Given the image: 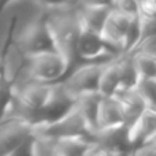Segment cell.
<instances>
[{
  "instance_id": "obj_1",
  "label": "cell",
  "mask_w": 156,
  "mask_h": 156,
  "mask_svg": "<svg viewBox=\"0 0 156 156\" xmlns=\"http://www.w3.org/2000/svg\"><path fill=\"white\" fill-rule=\"evenodd\" d=\"M45 18L49 29H51L56 49L67 59L71 70V67H74V65L78 62L76 45L81 27L76 10L67 11V12L52 14Z\"/></svg>"
},
{
  "instance_id": "obj_8",
  "label": "cell",
  "mask_w": 156,
  "mask_h": 156,
  "mask_svg": "<svg viewBox=\"0 0 156 156\" xmlns=\"http://www.w3.org/2000/svg\"><path fill=\"white\" fill-rule=\"evenodd\" d=\"M92 141L100 147L104 155H122L132 148L127 141V125L97 129L92 134Z\"/></svg>"
},
{
  "instance_id": "obj_15",
  "label": "cell",
  "mask_w": 156,
  "mask_h": 156,
  "mask_svg": "<svg viewBox=\"0 0 156 156\" xmlns=\"http://www.w3.org/2000/svg\"><path fill=\"white\" fill-rule=\"evenodd\" d=\"M116 66L119 73V89H133L136 88L140 74L134 65L133 56L130 54H121L116 56Z\"/></svg>"
},
{
  "instance_id": "obj_7",
  "label": "cell",
  "mask_w": 156,
  "mask_h": 156,
  "mask_svg": "<svg viewBox=\"0 0 156 156\" xmlns=\"http://www.w3.org/2000/svg\"><path fill=\"white\" fill-rule=\"evenodd\" d=\"M77 58L78 62H96V60H110L116 58L118 55L115 51L110 48L103 41L99 32L90 30L88 27H80L77 38Z\"/></svg>"
},
{
  "instance_id": "obj_17",
  "label": "cell",
  "mask_w": 156,
  "mask_h": 156,
  "mask_svg": "<svg viewBox=\"0 0 156 156\" xmlns=\"http://www.w3.org/2000/svg\"><path fill=\"white\" fill-rule=\"evenodd\" d=\"M125 33L126 32L114 22L111 15H108L104 25H103L101 29H100V36H101L103 41H104L112 51H115L116 54H122V51H123Z\"/></svg>"
},
{
  "instance_id": "obj_12",
  "label": "cell",
  "mask_w": 156,
  "mask_h": 156,
  "mask_svg": "<svg viewBox=\"0 0 156 156\" xmlns=\"http://www.w3.org/2000/svg\"><path fill=\"white\" fill-rule=\"evenodd\" d=\"M74 4H76L74 10L77 12L81 26L100 33V29H101L105 19L108 18V15L111 12V7H108V5L83 4V3L78 2H76Z\"/></svg>"
},
{
  "instance_id": "obj_13",
  "label": "cell",
  "mask_w": 156,
  "mask_h": 156,
  "mask_svg": "<svg viewBox=\"0 0 156 156\" xmlns=\"http://www.w3.org/2000/svg\"><path fill=\"white\" fill-rule=\"evenodd\" d=\"M92 144V138L86 136L54 138L52 156H81L85 155Z\"/></svg>"
},
{
  "instance_id": "obj_6",
  "label": "cell",
  "mask_w": 156,
  "mask_h": 156,
  "mask_svg": "<svg viewBox=\"0 0 156 156\" xmlns=\"http://www.w3.org/2000/svg\"><path fill=\"white\" fill-rule=\"evenodd\" d=\"M32 136V123L25 118L8 115L0 121V156H12Z\"/></svg>"
},
{
  "instance_id": "obj_25",
  "label": "cell",
  "mask_w": 156,
  "mask_h": 156,
  "mask_svg": "<svg viewBox=\"0 0 156 156\" xmlns=\"http://www.w3.org/2000/svg\"><path fill=\"white\" fill-rule=\"evenodd\" d=\"M34 3L44 7H49V8H56V7H65L69 4H74L77 0H33Z\"/></svg>"
},
{
  "instance_id": "obj_16",
  "label": "cell",
  "mask_w": 156,
  "mask_h": 156,
  "mask_svg": "<svg viewBox=\"0 0 156 156\" xmlns=\"http://www.w3.org/2000/svg\"><path fill=\"white\" fill-rule=\"evenodd\" d=\"M115 59L116 58L108 60L100 74L97 92L101 96H114L115 92L119 89V73Z\"/></svg>"
},
{
  "instance_id": "obj_9",
  "label": "cell",
  "mask_w": 156,
  "mask_h": 156,
  "mask_svg": "<svg viewBox=\"0 0 156 156\" xmlns=\"http://www.w3.org/2000/svg\"><path fill=\"white\" fill-rule=\"evenodd\" d=\"M156 130V110L155 108H145L141 112V115L127 125V141H129L130 147L136 148V147L141 145L145 141L148 136H151Z\"/></svg>"
},
{
  "instance_id": "obj_18",
  "label": "cell",
  "mask_w": 156,
  "mask_h": 156,
  "mask_svg": "<svg viewBox=\"0 0 156 156\" xmlns=\"http://www.w3.org/2000/svg\"><path fill=\"white\" fill-rule=\"evenodd\" d=\"M14 82L7 78V73L0 77V121L8 115L11 104L14 101L15 90Z\"/></svg>"
},
{
  "instance_id": "obj_20",
  "label": "cell",
  "mask_w": 156,
  "mask_h": 156,
  "mask_svg": "<svg viewBox=\"0 0 156 156\" xmlns=\"http://www.w3.org/2000/svg\"><path fill=\"white\" fill-rule=\"evenodd\" d=\"M141 78H155L156 80V58L143 54H130Z\"/></svg>"
},
{
  "instance_id": "obj_2",
  "label": "cell",
  "mask_w": 156,
  "mask_h": 156,
  "mask_svg": "<svg viewBox=\"0 0 156 156\" xmlns=\"http://www.w3.org/2000/svg\"><path fill=\"white\" fill-rule=\"evenodd\" d=\"M32 134L52 138V140L60 137H70V136H86L92 138L85 118L76 104L71 110H69L55 121L33 123Z\"/></svg>"
},
{
  "instance_id": "obj_3",
  "label": "cell",
  "mask_w": 156,
  "mask_h": 156,
  "mask_svg": "<svg viewBox=\"0 0 156 156\" xmlns=\"http://www.w3.org/2000/svg\"><path fill=\"white\" fill-rule=\"evenodd\" d=\"M27 76L32 80L54 83L63 80L70 71L69 62L59 51H47L26 56Z\"/></svg>"
},
{
  "instance_id": "obj_14",
  "label": "cell",
  "mask_w": 156,
  "mask_h": 156,
  "mask_svg": "<svg viewBox=\"0 0 156 156\" xmlns=\"http://www.w3.org/2000/svg\"><path fill=\"white\" fill-rule=\"evenodd\" d=\"M100 97H101V94L99 92H89V93L81 94L76 99V105L81 111L82 116L85 118L90 136L97 130L96 114H97V105H99Z\"/></svg>"
},
{
  "instance_id": "obj_22",
  "label": "cell",
  "mask_w": 156,
  "mask_h": 156,
  "mask_svg": "<svg viewBox=\"0 0 156 156\" xmlns=\"http://www.w3.org/2000/svg\"><path fill=\"white\" fill-rule=\"evenodd\" d=\"M127 54H143L156 58V34H151L141 38Z\"/></svg>"
},
{
  "instance_id": "obj_21",
  "label": "cell",
  "mask_w": 156,
  "mask_h": 156,
  "mask_svg": "<svg viewBox=\"0 0 156 156\" xmlns=\"http://www.w3.org/2000/svg\"><path fill=\"white\" fill-rule=\"evenodd\" d=\"M138 38H140V22H138V15H137L132 19L126 33H125V43H123L122 54H127L138 43Z\"/></svg>"
},
{
  "instance_id": "obj_10",
  "label": "cell",
  "mask_w": 156,
  "mask_h": 156,
  "mask_svg": "<svg viewBox=\"0 0 156 156\" xmlns=\"http://www.w3.org/2000/svg\"><path fill=\"white\" fill-rule=\"evenodd\" d=\"M125 123V116L118 100L114 96H101L96 114L97 129L119 126ZM126 125V123H125Z\"/></svg>"
},
{
  "instance_id": "obj_19",
  "label": "cell",
  "mask_w": 156,
  "mask_h": 156,
  "mask_svg": "<svg viewBox=\"0 0 156 156\" xmlns=\"http://www.w3.org/2000/svg\"><path fill=\"white\" fill-rule=\"evenodd\" d=\"M136 90L140 93L149 108L156 110V80L155 78H141L136 85Z\"/></svg>"
},
{
  "instance_id": "obj_27",
  "label": "cell",
  "mask_w": 156,
  "mask_h": 156,
  "mask_svg": "<svg viewBox=\"0 0 156 156\" xmlns=\"http://www.w3.org/2000/svg\"><path fill=\"white\" fill-rule=\"evenodd\" d=\"M144 143L149 144V145H152V147H155V148H156V130L152 133L151 136H148V137L145 138V141H144Z\"/></svg>"
},
{
  "instance_id": "obj_5",
  "label": "cell",
  "mask_w": 156,
  "mask_h": 156,
  "mask_svg": "<svg viewBox=\"0 0 156 156\" xmlns=\"http://www.w3.org/2000/svg\"><path fill=\"white\" fill-rule=\"evenodd\" d=\"M16 45L25 58L47 51H58L47 18H40L27 25L19 36Z\"/></svg>"
},
{
  "instance_id": "obj_23",
  "label": "cell",
  "mask_w": 156,
  "mask_h": 156,
  "mask_svg": "<svg viewBox=\"0 0 156 156\" xmlns=\"http://www.w3.org/2000/svg\"><path fill=\"white\" fill-rule=\"evenodd\" d=\"M111 10L126 14L129 16L138 15V0H112Z\"/></svg>"
},
{
  "instance_id": "obj_28",
  "label": "cell",
  "mask_w": 156,
  "mask_h": 156,
  "mask_svg": "<svg viewBox=\"0 0 156 156\" xmlns=\"http://www.w3.org/2000/svg\"><path fill=\"white\" fill-rule=\"evenodd\" d=\"M12 2H14V0H0V15H2L3 11H4Z\"/></svg>"
},
{
  "instance_id": "obj_24",
  "label": "cell",
  "mask_w": 156,
  "mask_h": 156,
  "mask_svg": "<svg viewBox=\"0 0 156 156\" xmlns=\"http://www.w3.org/2000/svg\"><path fill=\"white\" fill-rule=\"evenodd\" d=\"M14 27H15V21H12V23H11V27H10V34H8L7 41H5V44H4V51H3L2 56H0V77H2L3 74L7 73V65H5V55H7L8 45L11 44V38H12Z\"/></svg>"
},
{
  "instance_id": "obj_26",
  "label": "cell",
  "mask_w": 156,
  "mask_h": 156,
  "mask_svg": "<svg viewBox=\"0 0 156 156\" xmlns=\"http://www.w3.org/2000/svg\"><path fill=\"white\" fill-rule=\"evenodd\" d=\"M78 3H83V4H92V5H108L111 7L112 0H77Z\"/></svg>"
},
{
  "instance_id": "obj_4",
  "label": "cell",
  "mask_w": 156,
  "mask_h": 156,
  "mask_svg": "<svg viewBox=\"0 0 156 156\" xmlns=\"http://www.w3.org/2000/svg\"><path fill=\"white\" fill-rule=\"evenodd\" d=\"M111 60V59H110ZM108 60H96V62H83L76 66L73 71H69L63 81H60L63 89L73 99L89 92H97L99 78Z\"/></svg>"
},
{
  "instance_id": "obj_11",
  "label": "cell",
  "mask_w": 156,
  "mask_h": 156,
  "mask_svg": "<svg viewBox=\"0 0 156 156\" xmlns=\"http://www.w3.org/2000/svg\"><path fill=\"white\" fill-rule=\"evenodd\" d=\"M114 97L118 100L119 105H121L126 125H130L132 122H134L141 115V112L145 108H148L147 103L144 101V99L140 96V93L134 88L118 89L115 92V94H114Z\"/></svg>"
}]
</instances>
